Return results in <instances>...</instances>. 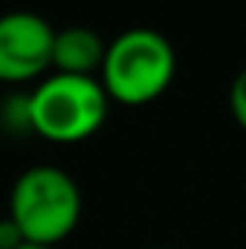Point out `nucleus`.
I'll use <instances>...</instances> for the list:
<instances>
[{
	"label": "nucleus",
	"mask_w": 246,
	"mask_h": 249,
	"mask_svg": "<svg viewBox=\"0 0 246 249\" xmlns=\"http://www.w3.org/2000/svg\"><path fill=\"white\" fill-rule=\"evenodd\" d=\"M177 75L174 44L151 26H133L119 32L105 53L99 72L110 102L124 107H145L157 102Z\"/></svg>",
	"instance_id": "nucleus-1"
},
{
	"label": "nucleus",
	"mask_w": 246,
	"mask_h": 249,
	"mask_svg": "<svg viewBox=\"0 0 246 249\" xmlns=\"http://www.w3.org/2000/svg\"><path fill=\"white\" fill-rule=\"evenodd\" d=\"M81 188L61 165H32L9 191V217L29 244L58 247L81 220Z\"/></svg>",
	"instance_id": "nucleus-2"
},
{
	"label": "nucleus",
	"mask_w": 246,
	"mask_h": 249,
	"mask_svg": "<svg viewBox=\"0 0 246 249\" xmlns=\"http://www.w3.org/2000/svg\"><path fill=\"white\" fill-rule=\"evenodd\" d=\"M110 113V96L99 75L53 72L29 93L32 133L47 142L72 145L102 130Z\"/></svg>",
	"instance_id": "nucleus-3"
},
{
	"label": "nucleus",
	"mask_w": 246,
	"mask_h": 249,
	"mask_svg": "<svg viewBox=\"0 0 246 249\" xmlns=\"http://www.w3.org/2000/svg\"><path fill=\"white\" fill-rule=\"evenodd\" d=\"M55 29L47 18L15 9L0 15V81L29 84L53 67Z\"/></svg>",
	"instance_id": "nucleus-4"
},
{
	"label": "nucleus",
	"mask_w": 246,
	"mask_h": 249,
	"mask_svg": "<svg viewBox=\"0 0 246 249\" xmlns=\"http://www.w3.org/2000/svg\"><path fill=\"white\" fill-rule=\"evenodd\" d=\"M107 44L90 26H64L55 29L53 70L64 75H96L102 72Z\"/></svg>",
	"instance_id": "nucleus-5"
},
{
	"label": "nucleus",
	"mask_w": 246,
	"mask_h": 249,
	"mask_svg": "<svg viewBox=\"0 0 246 249\" xmlns=\"http://www.w3.org/2000/svg\"><path fill=\"white\" fill-rule=\"evenodd\" d=\"M0 127L6 133L23 136L32 133V116H29V93H12L0 105Z\"/></svg>",
	"instance_id": "nucleus-6"
},
{
	"label": "nucleus",
	"mask_w": 246,
	"mask_h": 249,
	"mask_svg": "<svg viewBox=\"0 0 246 249\" xmlns=\"http://www.w3.org/2000/svg\"><path fill=\"white\" fill-rule=\"evenodd\" d=\"M229 107H232L235 122L246 130V67L232 78V87H229Z\"/></svg>",
	"instance_id": "nucleus-7"
},
{
	"label": "nucleus",
	"mask_w": 246,
	"mask_h": 249,
	"mask_svg": "<svg viewBox=\"0 0 246 249\" xmlns=\"http://www.w3.org/2000/svg\"><path fill=\"white\" fill-rule=\"evenodd\" d=\"M20 244H26V238H23V232L18 229V223L6 214V217H0V249H18Z\"/></svg>",
	"instance_id": "nucleus-8"
},
{
	"label": "nucleus",
	"mask_w": 246,
	"mask_h": 249,
	"mask_svg": "<svg viewBox=\"0 0 246 249\" xmlns=\"http://www.w3.org/2000/svg\"><path fill=\"white\" fill-rule=\"evenodd\" d=\"M18 249H55V247H44V244H29V241H26V244H20Z\"/></svg>",
	"instance_id": "nucleus-9"
},
{
	"label": "nucleus",
	"mask_w": 246,
	"mask_h": 249,
	"mask_svg": "<svg viewBox=\"0 0 246 249\" xmlns=\"http://www.w3.org/2000/svg\"><path fill=\"white\" fill-rule=\"evenodd\" d=\"M154 249H171V247H154Z\"/></svg>",
	"instance_id": "nucleus-10"
}]
</instances>
